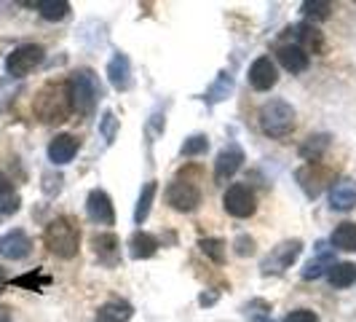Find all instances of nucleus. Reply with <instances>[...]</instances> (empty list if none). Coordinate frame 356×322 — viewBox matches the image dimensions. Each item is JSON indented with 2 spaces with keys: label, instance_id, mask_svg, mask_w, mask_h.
Segmentation results:
<instances>
[{
  "label": "nucleus",
  "instance_id": "e433bc0d",
  "mask_svg": "<svg viewBox=\"0 0 356 322\" xmlns=\"http://www.w3.org/2000/svg\"><path fill=\"white\" fill-rule=\"evenodd\" d=\"M49 282V277H40V274H27V277H19L14 279V285H22V287H30V290H38L40 285H46Z\"/></svg>",
  "mask_w": 356,
  "mask_h": 322
},
{
  "label": "nucleus",
  "instance_id": "58836bf2",
  "mask_svg": "<svg viewBox=\"0 0 356 322\" xmlns=\"http://www.w3.org/2000/svg\"><path fill=\"white\" fill-rule=\"evenodd\" d=\"M0 322H14L11 312H8V309H3V306H0Z\"/></svg>",
  "mask_w": 356,
  "mask_h": 322
},
{
  "label": "nucleus",
  "instance_id": "f03ea898",
  "mask_svg": "<svg viewBox=\"0 0 356 322\" xmlns=\"http://www.w3.org/2000/svg\"><path fill=\"white\" fill-rule=\"evenodd\" d=\"M43 242L51 255L70 261L78 255V247H81V229L72 217H54L43 231Z\"/></svg>",
  "mask_w": 356,
  "mask_h": 322
},
{
  "label": "nucleus",
  "instance_id": "7ed1b4c3",
  "mask_svg": "<svg viewBox=\"0 0 356 322\" xmlns=\"http://www.w3.org/2000/svg\"><path fill=\"white\" fill-rule=\"evenodd\" d=\"M260 129L263 135L270 140H284L295 132L298 126V116H295V107L289 105L286 100H268L266 105L260 107Z\"/></svg>",
  "mask_w": 356,
  "mask_h": 322
},
{
  "label": "nucleus",
  "instance_id": "9b49d317",
  "mask_svg": "<svg viewBox=\"0 0 356 322\" xmlns=\"http://www.w3.org/2000/svg\"><path fill=\"white\" fill-rule=\"evenodd\" d=\"M298 183L305 191V197L316 199L324 191V185L330 183V169H324L319 161L316 164H305L298 169Z\"/></svg>",
  "mask_w": 356,
  "mask_h": 322
},
{
  "label": "nucleus",
  "instance_id": "39448f33",
  "mask_svg": "<svg viewBox=\"0 0 356 322\" xmlns=\"http://www.w3.org/2000/svg\"><path fill=\"white\" fill-rule=\"evenodd\" d=\"M43 56H46L43 46H38V43H22V46H17L14 52L6 56V72L14 75V78H24V75H30L43 62Z\"/></svg>",
  "mask_w": 356,
  "mask_h": 322
},
{
  "label": "nucleus",
  "instance_id": "cd10ccee",
  "mask_svg": "<svg viewBox=\"0 0 356 322\" xmlns=\"http://www.w3.org/2000/svg\"><path fill=\"white\" fill-rule=\"evenodd\" d=\"M19 210V197L11 185V180L0 172V215H11Z\"/></svg>",
  "mask_w": 356,
  "mask_h": 322
},
{
  "label": "nucleus",
  "instance_id": "c756f323",
  "mask_svg": "<svg viewBox=\"0 0 356 322\" xmlns=\"http://www.w3.org/2000/svg\"><path fill=\"white\" fill-rule=\"evenodd\" d=\"M198 247L207 258H212L217 266L225 263V242L217 239V236H207V239H198Z\"/></svg>",
  "mask_w": 356,
  "mask_h": 322
},
{
  "label": "nucleus",
  "instance_id": "9d476101",
  "mask_svg": "<svg viewBox=\"0 0 356 322\" xmlns=\"http://www.w3.org/2000/svg\"><path fill=\"white\" fill-rule=\"evenodd\" d=\"M86 215L97 226H113L115 223V210H113V201L107 197L102 188H94L86 197Z\"/></svg>",
  "mask_w": 356,
  "mask_h": 322
},
{
  "label": "nucleus",
  "instance_id": "f257e3e1",
  "mask_svg": "<svg viewBox=\"0 0 356 322\" xmlns=\"http://www.w3.org/2000/svg\"><path fill=\"white\" fill-rule=\"evenodd\" d=\"M33 110H35V116L43 124H62V121H67L72 113V100H70V86H67V81H49V84L35 94Z\"/></svg>",
  "mask_w": 356,
  "mask_h": 322
},
{
  "label": "nucleus",
  "instance_id": "f704fd0d",
  "mask_svg": "<svg viewBox=\"0 0 356 322\" xmlns=\"http://www.w3.org/2000/svg\"><path fill=\"white\" fill-rule=\"evenodd\" d=\"M233 250H236V255L247 258V255H252V252H254V239H252V236H247V233L236 236V242H233Z\"/></svg>",
  "mask_w": 356,
  "mask_h": 322
},
{
  "label": "nucleus",
  "instance_id": "b1692460",
  "mask_svg": "<svg viewBox=\"0 0 356 322\" xmlns=\"http://www.w3.org/2000/svg\"><path fill=\"white\" fill-rule=\"evenodd\" d=\"M330 135H311L303 145H300V156H303L308 164H316V161L327 153V148H330Z\"/></svg>",
  "mask_w": 356,
  "mask_h": 322
},
{
  "label": "nucleus",
  "instance_id": "6ab92c4d",
  "mask_svg": "<svg viewBox=\"0 0 356 322\" xmlns=\"http://www.w3.org/2000/svg\"><path fill=\"white\" fill-rule=\"evenodd\" d=\"M75 153H78V140L72 137V135H56L51 143H49V159L54 164H70L75 159Z\"/></svg>",
  "mask_w": 356,
  "mask_h": 322
},
{
  "label": "nucleus",
  "instance_id": "20e7f679",
  "mask_svg": "<svg viewBox=\"0 0 356 322\" xmlns=\"http://www.w3.org/2000/svg\"><path fill=\"white\" fill-rule=\"evenodd\" d=\"M70 86V100H72V110H78L81 116H94L97 110V102L102 97V86L97 81V72L83 68V70H75L67 81Z\"/></svg>",
  "mask_w": 356,
  "mask_h": 322
},
{
  "label": "nucleus",
  "instance_id": "bb28decb",
  "mask_svg": "<svg viewBox=\"0 0 356 322\" xmlns=\"http://www.w3.org/2000/svg\"><path fill=\"white\" fill-rule=\"evenodd\" d=\"M327 279L332 287H351L356 282V263H335V266L327 271Z\"/></svg>",
  "mask_w": 356,
  "mask_h": 322
},
{
  "label": "nucleus",
  "instance_id": "2eb2a0df",
  "mask_svg": "<svg viewBox=\"0 0 356 322\" xmlns=\"http://www.w3.org/2000/svg\"><path fill=\"white\" fill-rule=\"evenodd\" d=\"M91 247L97 252L99 263H105L107 268L118 266V258H121V242L115 233H94L91 236Z\"/></svg>",
  "mask_w": 356,
  "mask_h": 322
},
{
  "label": "nucleus",
  "instance_id": "ea45409f",
  "mask_svg": "<svg viewBox=\"0 0 356 322\" xmlns=\"http://www.w3.org/2000/svg\"><path fill=\"white\" fill-rule=\"evenodd\" d=\"M6 285H8V277H6V271H3V268H0V293H3V290H6Z\"/></svg>",
  "mask_w": 356,
  "mask_h": 322
},
{
  "label": "nucleus",
  "instance_id": "0eeeda50",
  "mask_svg": "<svg viewBox=\"0 0 356 322\" xmlns=\"http://www.w3.org/2000/svg\"><path fill=\"white\" fill-rule=\"evenodd\" d=\"M222 207H225V213L233 215V217H238V220H244V217H252L254 210H257V199L254 194L250 191V185H244V183H233L231 188L225 191V197H222Z\"/></svg>",
  "mask_w": 356,
  "mask_h": 322
},
{
  "label": "nucleus",
  "instance_id": "412c9836",
  "mask_svg": "<svg viewBox=\"0 0 356 322\" xmlns=\"http://www.w3.org/2000/svg\"><path fill=\"white\" fill-rule=\"evenodd\" d=\"M134 317V306L126 301H107L97 309V322H129Z\"/></svg>",
  "mask_w": 356,
  "mask_h": 322
},
{
  "label": "nucleus",
  "instance_id": "4c0bfd02",
  "mask_svg": "<svg viewBox=\"0 0 356 322\" xmlns=\"http://www.w3.org/2000/svg\"><path fill=\"white\" fill-rule=\"evenodd\" d=\"M217 301V296L214 293H201V298H198V304L201 306H212Z\"/></svg>",
  "mask_w": 356,
  "mask_h": 322
},
{
  "label": "nucleus",
  "instance_id": "393cba45",
  "mask_svg": "<svg viewBox=\"0 0 356 322\" xmlns=\"http://www.w3.org/2000/svg\"><path fill=\"white\" fill-rule=\"evenodd\" d=\"M156 191H159V183H156V180L145 183L143 194L137 199V207H134V223H137V226H143L145 220H147L150 207H153V199H156Z\"/></svg>",
  "mask_w": 356,
  "mask_h": 322
},
{
  "label": "nucleus",
  "instance_id": "423d86ee",
  "mask_svg": "<svg viewBox=\"0 0 356 322\" xmlns=\"http://www.w3.org/2000/svg\"><path fill=\"white\" fill-rule=\"evenodd\" d=\"M300 252H303V242H300V239H286V242L276 245V247L263 258L260 271H263L266 277L268 274H282V271H286V268L300 258Z\"/></svg>",
  "mask_w": 356,
  "mask_h": 322
},
{
  "label": "nucleus",
  "instance_id": "72a5a7b5",
  "mask_svg": "<svg viewBox=\"0 0 356 322\" xmlns=\"http://www.w3.org/2000/svg\"><path fill=\"white\" fill-rule=\"evenodd\" d=\"M99 135H102V140H105L107 145L115 140V135H118V118H115L113 110H105V113H102V118H99Z\"/></svg>",
  "mask_w": 356,
  "mask_h": 322
},
{
  "label": "nucleus",
  "instance_id": "6e6552de",
  "mask_svg": "<svg viewBox=\"0 0 356 322\" xmlns=\"http://www.w3.org/2000/svg\"><path fill=\"white\" fill-rule=\"evenodd\" d=\"M166 201L177 213H196L201 204V191L188 180H172L166 188Z\"/></svg>",
  "mask_w": 356,
  "mask_h": 322
},
{
  "label": "nucleus",
  "instance_id": "473e14b6",
  "mask_svg": "<svg viewBox=\"0 0 356 322\" xmlns=\"http://www.w3.org/2000/svg\"><path fill=\"white\" fill-rule=\"evenodd\" d=\"M244 312H247V317L250 322H273L270 320V304L263 301V298H254L250 304L244 306Z\"/></svg>",
  "mask_w": 356,
  "mask_h": 322
},
{
  "label": "nucleus",
  "instance_id": "dca6fc26",
  "mask_svg": "<svg viewBox=\"0 0 356 322\" xmlns=\"http://www.w3.org/2000/svg\"><path fill=\"white\" fill-rule=\"evenodd\" d=\"M276 56H279L282 68H284L286 72H292V75L305 72L308 65H311V56H308L300 46H295V43H282V46L276 49Z\"/></svg>",
  "mask_w": 356,
  "mask_h": 322
},
{
  "label": "nucleus",
  "instance_id": "7c9ffc66",
  "mask_svg": "<svg viewBox=\"0 0 356 322\" xmlns=\"http://www.w3.org/2000/svg\"><path fill=\"white\" fill-rule=\"evenodd\" d=\"M300 11H303V17L324 22L332 14V3H327V0H305L303 6H300Z\"/></svg>",
  "mask_w": 356,
  "mask_h": 322
},
{
  "label": "nucleus",
  "instance_id": "2f4dec72",
  "mask_svg": "<svg viewBox=\"0 0 356 322\" xmlns=\"http://www.w3.org/2000/svg\"><path fill=\"white\" fill-rule=\"evenodd\" d=\"M209 151V137L207 135H191L182 148H179V153L182 156H201V153H207Z\"/></svg>",
  "mask_w": 356,
  "mask_h": 322
},
{
  "label": "nucleus",
  "instance_id": "1a4fd4ad",
  "mask_svg": "<svg viewBox=\"0 0 356 322\" xmlns=\"http://www.w3.org/2000/svg\"><path fill=\"white\" fill-rule=\"evenodd\" d=\"M241 167H244V151L236 143H231L228 148L220 151V156L214 161V180L217 183H228Z\"/></svg>",
  "mask_w": 356,
  "mask_h": 322
},
{
  "label": "nucleus",
  "instance_id": "4be33fe9",
  "mask_svg": "<svg viewBox=\"0 0 356 322\" xmlns=\"http://www.w3.org/2000/svg\"><path fill=\"white\" fill-rule=\"evenodd\" d=\"M335 263H338V261L332 258V252L327 250V245L321 242V245H319V258H311V261L305 263L303 279H319L321 274H324V271H330Z\"/></svg>",
  "mask_w": 356,
  "mask_h": 322
},
{
  "label": "nucleus",
  "instance_id": "ddd939ff",
  "mask_svg": "<svg viewBox=\"0 0 356 322\" xmlns=\"http://www.w3.org/2000/svg\"><path fill=\"white\" fill-rule=\"evenodd\" d=\"M30 250H33V242H30V236L22 229L0 236V255L8 258V261H22V258L30 255Z\"/></svg>",
  "mask_w": 356,
  "mask_h": 322
},
{
  "label": "nucleus",
  "instance_id": "a878e982",
  "mask_svg": "<svg viewBox=\"0 0 356 322\" xmlns=\"http://www.w3.org/2000/svg\"><path fill=\"white\" fill-rule=\"evenodd\" d=\"M38 8V14L49 22H62V19L70 14V3L67 0H38L33 3Z\"/></svg>",
  "mask_w": 356,
  "mask_h": 322
},
{
  "label": "nucleus",
  "instance_id": "f8f14e48",
  "mask_svg": "<svg viewBox=\"0 0 356 322\" xmlns=\"http://www.w3.org/2000/svg\"><path fill=\"white\" fill-rule=\"evenodd\" d=\"M279 81V70L270 62V56H257L250 68V84L254 91H270Z\"/></svg>",
  "mask_w": 356,
  "mask_h": 322
},
{
  "label": "nucleus",
  "instance_id": "aec40b11",
  "mask_svg": "<svg viewBox=\"0 0 356 322\" xmlns=\"http://www.w3.org/2000/svg\"><path fill=\"white\" fill-rule=\"evenodd\" d=\"M129 252L134 261H147L159 252V239L147 231H134L129 239Z\"/></svg>",
  "mask_w": 356,
  "mask_h": 322
},
{
  "label": "nucleus",
  "instance_id": "c9c22d12",
  "mask_svg": "<svg viewBox=\"0 0 356 322\" xmlns=\"http://www.w3.org/2000/svg\"><path fill=\"white\" fill-rule=\"evenodd\" d=\"M284 322H319V314L311 309H295L284 317Z\"/></svg>",
  "mask_w": 356,
  "mask_h": 322
},
{
  "label": "nucleus",
  "instance_id": "a211bd4d",
  "mask_svg": "<svg viewBox=\"0 0 356 322\" xmlns=\"http://www.w3.org/2000/svg\"><path fill=\"white\" fill-rule=\"evenodd\" d=\"M330 204H332V210H338V213L354 210L356 207V183L354 180L343 178V180H338V183H332Z\"/></svg>",
  "mask_w": 356,
  "mask_h": 322
},
{
  "label": "nucleus",
  "instance_id": "f3484780",
  "mask_svg": "<svg viewBox=\"0 0 356 322\" xmlns=\"http://www.w3.org/2000/svg\"><path fill=\"white\" fill-rule=\"evenodd\" d=\"M107 78H110L113 89H118V91L131 89V62H129L126 54L118 52L107 62Z\"/></svg>",
  "mask_w": 356,
  "mask_h": 322
},
{
  "label": "nucleus",
  "instance_id": "c85d7f7f",
  "mask_svg": "<svg viewBox=\"0 0 356 322\" xmlns=\"http://www.w3.org/2000/svg\"><path fill=\"white\" fill-rule=\"evenodd\" d=\"M231 91H233V78L228 75V72H220V75H217V81L209 86V91H207V97H204V100L214 105V102H222Z\"/></svg>",
  "mask_w": 356,
  "mask_h": 322
},
{
  "label": "nucleus",
  "instance_id": "4468645a",
  "mask_svg": "<svg viewBox=\"0 0 356 322\" xmlns=\"http://www.w3.org/2000/svg\"><path fill=\"white\" fill-rule=\"evenodd\" d=\"M286 36L292 38V43L300 46L308 56H311V52L314 54L324 52V38H321V33L314 27V24H295V27L286 30Z\"/></svg>",
  "mask_w": 356,
  "mask_h": 322
},
{
  "label": "nucleus",
  "instance_id": "5701e85b",
  "mask_svg": "<svg viewBox=\"0 0 356 322\" xmlns=\"http://www.w3.org/2000/svg\"><path fill=\"white\" fill-rule=\"evenodd\" d=\"M330 245H332L335 250L354 252L356 250V223H351V220L340 223L338 229L332 231V236H330Z\"/></svg>",
  "mask_w": 356,
  "mask_h": 322
}]
</instances>
